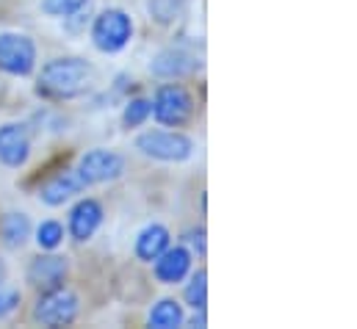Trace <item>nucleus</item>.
Wrapping results in <instances>:
<instances>
[{
    "mask_svg": "<svg viewBox=\"0 0 357 329\" xmlns=\"http://www.w3.org/2000/svg\"><path fill=\"white\" fill-rule=\"evenodd\" d=\"M91 78H94V70L84 59H56L42 70L36 89L50 100H70L84 94Z\"/></svg>",
    "mask_w": 357,
    "mask_h": 329,
    "instance_id": "1",
    "label": "nucleus"
},
{
    "mask_svg": "<svg viewBox=\"0 0 357 329\" xmlns=\"http://www.w3.org/2000/svg\"><path fill=\"white\" fill-rule=\"evenodd\" d=\"M133 36V22L125 11L119 8H108L102 11L94 25H91V39H94V47L102 50V53H116L122 50Z\"/></svg>",
    "mask_w": 357,
    "mask_h": 329,
    "instance_id": "2",
    "label": "nucleus"
},
{
    "mask_svg": "<svg viewBox=\"0 0 357 329\" xmlns=\"http://www.w3.org/2000/svg\"><path fill=\"white\" fill-rule=\"evenodd\" d=\"M150 105H153L155 119H158L161 125H169V128H178L183 122H188L191 114H194V100H191V94H188L183 86H175V83L161 86L158 94H155V102H150Z\"/></svg>",
    "mask_w": 357,
    "mask_h": 329,
    "instance_id": "3",
    "label": "nucleus"
},
{
    "mask_svg": "<svg viewBox=\"0 0 357 329\" xmlns=\"http://www.w3.org/2000/svg\"><path fill=\"white\" fill-rule=\"evenodd\" d=\"M136 147L144 155L158 158V161H185L194 153V144H191L188 136H183V133H167V130H153V133L139 136Z\"/></svg>",
    "mask_w": 357,
    "mask_h": 329,
    "instance_id": "4",
    "label": "nucleus"
},
{
    "mask_svg": "<svg viewBox=\"0 0 357 329\" xmlns=\"http://www.w3.org/2000/svg\"><path fill=\"white\" fill-rule=\"evenodd\" d=\"M36 64V45L25 33H0V70L8 75H28Z\"/></svg>",
    "mask_w": 357,
    "mask_h": 329,
    "instance_id": "5",
    "label": "nucleus"
},
{
    "mask_svg": "<svg viewBox=\"0 0 357 329\" xmlns=\"http://www.w3.org/2000/svg\"><path fill=\"white\" fill-rule=\"evenodd\" d=\"M33 316H36V321H42L47 327L73 324L75 316H78V296L73 291H67L64 285L61 288H53V291H45V296L39 299Z\"/></svg>",
    "mask_w": 357,
    "mask_h": 329,
    "instance_id": "6",
    "label": "nucleus"
},
{
    "mask_svg": "<svg viewBox=\"0 0 357 329\" xmlns=\"http://www.w3.org/2000/svg\"><path fill=\"white\" fill-rule=\"evenodd\" d=\"M125 169L122 155L111 153V150H91L81 158L78 166V177L84 180V185H97V183H108L116 180Z\"/></svg>",
    "mask_w": 357,
    "mask_h": 329,
    "instance_id": "7",
    "label": "nucleus"
},
{
    "mask_svg": "<svg viewBox=\"0 0 357 329\" xmlns=\"http://www.w3.org/2000/svg\"><path fill=\"white\" fill-rule=\"evenodd\" d=\"M64 277H67V260L59 257V254H45V257H36L28 268V282L39 291H53V288H61L64 285Z\"/></svg>",
    "mask_w": 357,
    "mask_h": 329,
    "instance_id": "8",
    "label": "nucleus"
},
{
    "mask_svg": "<svg viewBox=\"0 0 357 329\" xmlns=\"http://www.w3.org/2000/svg\"><path fill=\"white\" fill-rule=\"evenodd\" d=\"M31 141L22 125H3L0 128V161L6 166H22L28 161Z\"/></svg>",
    "mask_w": 357,
    "mask_h": 329,
    "instance_id": "9",
    "label": "nucleus"
},
{
    "mask_svg": "<svg viewBox=\"0 0 357 329\" xmlns=\"http://www.w3.org/2000/svg\"><path fill=\"white\" fill-rule=\"evenodd\" d=\"M102 222V208L97 199H81L70 213V233L75 241H86Z\"/></svg>",
    "mask_w": 357,
    "mask_h": 329,
    "instance_id": "10",
    "label": "nucleus"
},
{
    "mask_svg": "<svg viewBox=\"0 0 357 329\" xmlns=\"http://www.w3.org/2000/svg\"><path fill=\"white\" fill-rule=\"evenodd\" d=\"M188 268H191V254H188V249L183 247H175V249L167 247L155 257V277L161 282H167V285L180 282L188 274Z\"/></svg>",
    "mask_w": 357,
    "mask_h": 329,
    "instance_id": "11",
    "label": "nucleus"
},
{
    "mask_svg": "<svg viewBox=\"0 0 357 329\" xmlns=\"http://www.w3.org/2000/svg\"><path fill=\"white\" fill-rule=\"evenodd\" d=\"M84 188H86V185H84V180L78 177V171H61V174H56L53 180H47V183L42 185L39 199L47 202V205H64L70 197L81 194Z\"/></svg>",
    "mask_w": 357,
    "mask_h": 329,
    "instance_id": "12",
    "label": "nucleus"
},
{
    "mask_svg": "<svg viewBox=\"0 0 357 329\" xmlns=\"http://www.w3.org/2000/svg\"><path fill=\"white\" fill-rule=\"evenodd\" d=\"M169 247V230L164 224H150L139 233V241H136V254L147 263H153L164 249Z\"/></svg>",
    "mask_w": 357,
    "mask_h": 329,
    "instance_id": "13",
    "label": "nucleus"
},
{
    "mask_svg": "<svg viewBox=\"0 0 357 329\" xmlns=\"http://www.w3.org/2000/svg\"><path fill=\"white\" fill-rule=\"evenodd\" d=\"M197 70V61L191 56H185L183 50H164L155 61H153V72L164 75V78H178V75H188Z\"/></svg>",
    "mask_w": 357,
    "mask_h": 329,
    "instance_id": "14",
    "label": "nucleus"
},
{
    "mask_svg": "<svg viewBox=\"0 0 357 329\" xmlns=\"http://www.w3.org/2000/svg\"><path fill=\"white\" fill-rule=\"evenodd\" d=\"M0 233H3V241L8 247H22L31 236V222L25 213H8L0 222Z\"/></svg>",
    "mask_w": 357,
    "mask_h": 329,
    "instance_id": "15",
    "label": "nucleus"
},
{
    "mask_svg": "<svg viewBox=\"0 0 357 329\" xmlns=\"http://www.w3.org/2000/svg\"><path fill=\"white\" fill-rule=\"evenodd\" d=\"M183 324V307L175 299H161L150 313V327L155 329H175Z\"/></svg>",
    "mask_w": 357,
    "mask_h": 329,
    "instance_id": "16",
    "label": "nucleus"
},
{
    "mask_svg": "<svg viewBox=\"0 0 357 329\" xmlns=\"http://www.w3.org/2000/svg\"><path fill=\"white\" fill-rule=\"evenodd\" d=\"M185 302L194 307V310H205V302H208V274L205 271H197L185 288Z\"/></svg>",
    "mask_w": 357,
    "mask_h": 329,
    "instance_id": "17",
    "label": "nucleus"
},
{
    "mask_svg": "<svg viewBox=\"0 0 357 329\" xmlns=\"http://www.w3.org/2000/svg\"><path fill=\"white\" fill-rule=\"evenodd\" d=\"M64 238V230L59 222H42L36 230V244L42 249H56Z\"/></svg>",
    "mask_w": 357,
    "mask_h": 329,
    "instance_id": "18",
    "label": "nucleus"
},
{
    "mask_svg": "<svg viewBox=\"0 0 357 329\" xmlns=\"http://www.w3.org/2000/svg\"><path fill=\"white\" fill-rule=\"evenodd\" d=\"M86 6V0H42V11L50 17H70L75 11H81Z\"/></svg>",
    "mask_w": 357,
    "mask_h": 329,
    "instance_id": "19",
    "label": "nucleus"
},
{
    "mask_svg": "<svg viewBox=\"0 0 357 329\" xmlns=\"http://www.w3.org/2000/svg\"><path fill=\"white\" fill-rule=\"evenodd\" d=\"M150 114H153V105H150L147 100H130L128 108H125V116H122V119H125L128 128H139Z\"/></svg>",
    "mask_w": 357,
    "mask_h": 329,
    "instance_id": "20",
    "label": "nucleus"
},
{
    "mask_svg": "<svg viewBox=\"0 0 357 329\" xmlns=\"http://www.w3.org/2000/svg\"><path fill=\"white\" fill-rule=\"evenodd\" d=\"M17 305H20V293H17V291H6V288H0V319L8 316Z\"/></svg>",
    "mask_w": 357,
    "mask_h": 329,
    "instance_id": "21",
    "label": "nucleus"
},
{
    "mask_svg": "<svg viewBox=\"0 0 357 329\" xmlns=\"http://www.w3.org/2000/svg\"><path fill=\"white\" fill-rule=\"evenodd\" d=\"M185 244H191V247L202 254V252H205V233H202V230H191V233H185Z\"/></svg>",
    "mask_w": 357,
    "mask_h": 329,
    "instance_id": "22",
    "label": "nucleus"
},
{
    "mask_svg": "<svg viewBox=\"0 0 357 329\" xmlns=\"http://www.w3.org/2000/svg\"><path fill=\"white\" fill-rule=\"evenodd\" d=\"M0 277H3V268H0Z\"/></svg>",
    "mask_w": 357,
    "mask_h": 329,
    "instance_id": "23",
    "label": "nucleus"
}]
</instances>
